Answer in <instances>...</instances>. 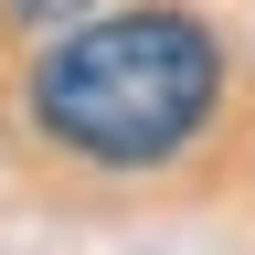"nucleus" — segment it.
<instances>
[{
	"label": "nucleus",
	"mask_w": 255,
	"mask_h": 255,
	"mask_svg": "<svg viewBox=\"0 0 255 255\" xmlns=\"http://www.w3.org/2000/svg\"><path fill=\"white\" fill-rule=\"evenodd\" d=\"M223 117V43L202 11L138 0V11H85L75 32H43L21 64V128L75 170H170Z\"/></svg>",
	"instance_id": "f257e3e1"
},
{
	"label": "nucleus",
	"mask_w": 255,
	"mask_h": 255,
	"mask_svg": "<svg viewBox=\"0 0 255 255\" xmlns=\"http://www.w3.org/2000/svg\"><path fill=\"white\" fill-rule=\"evenodd\" d=\"M0 11H11L21 32H75V21H85V0H0Z\"/></svg>",
	"instance_id": "f03ea898"
}]
</instances>
